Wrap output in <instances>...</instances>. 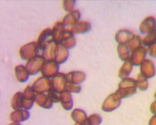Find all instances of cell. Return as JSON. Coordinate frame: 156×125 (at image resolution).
I'll return each instance as SVG.
<instances>
[{"label":"cell","instance_id":"1","mask_svg":"<svg viewBox=\"0 0 156 125\" xmlns=\"http://www.w3.org/2000/svg\"><path fill=\"white\" fill-rule=\"evenodd\" d=\"M136 81L134 79L126 78L122 79L119 84L118 89L115 93L120 98H125L136 93Z\"/></svg>","mask_w":156,"mask_h":125},{"label":"cell","instance_id":"2","mask_svg":"<svg viewBox=\"0 0 156 125\" xmlns=\"http://www.w3.org/2000/svg\"><path fill=\"white\" fill-rule=\"evenodd\" d=\"M39 48L36 42H32L24 45L20 48V56L24 61H29L37 56Z\"/></svg>","mask_w":156,"mask_h":125},{"label":"cell","instance_id":"3","mask_svg":"<svg viewBox=\"0 0 156 125\" xmlns=\"http://www.w3.org/2000/svg\"><path fill=\"white\" fill-rule=\"evenodd\" d=\"M46 61L42 56L37 55L28 61L25 67L29 75H34L41 71L42 67Z\"/></svg>","mask_w":156,"mask_h":125},{"label":"cell","instance_id":"4","mask_svg":"<svg viewBox=\"0 0 156 125\" xmlns=\"http://www.w3.org/2000/svg\"><path fill=\"white\" fill-rule=\"evenodd\" d=\"M32 88L37 94H44L51 89V80L46 77H41L35 81Z\"/></svg>","mask_w":156,"mask_h":125},{"label":"cell","instance_id":"5","mask_svg":"<svg viewBox=\"0 0 156 125\" xmlns=\"http://www.w3.org/2000/svg\"><path fill=\"white\" fill-rule=\"evenodd\" d=\"M59 64L55 61H46L41 69L42 75L47 78H53L58 74Z\"/></svg>","mask_w":156,"mask_h":125},{"label":"cell","instance_id":"6","mask_svg":"<svg viewBox=\"0 0 156 125\" xmlns=\"http://www.w3.org/2000/svg\"><path fill=\"white\" fill-rule=\"evenodd\" d=\"M121 101V98L116 94H111L105 99L102 104V110L106 112H112L119 106Z\"/></svg>","mask_w":156,"mask_h":125},{"label":"cell","instance_id":"7","mask_svg":"<svg viewBox=\"0 0 156 125\" xmlns=\"http://www.w3.org/2000/svg\"><path fill=\"white\" fill-rule=\"evenodd\" d=\"M66 83V75L62 72H58L54 76L51 80V88L58 93L61 94L65 90Z\"/></svg>","mask_w":156,"mask_h":125},{"label":"cell","instance_id":"8","mask_svg":"<svg viewBox=\"0 0 156 125\" xmlns=\"http://www.w3.org/2000/svg\"><path fill=\"white\" fill-rule=\"evenodd\" d=\"M23 93V108L29 110L32 108L35 102L36 94L32 86H28L25 88Z\"/></svg>","mask_w":156,"mask_h":125},{"label":"cell","instance_id":"9","mask_svg":"<svg viewBox=\"0 0 156 125\" xmlns=\"http://www.w3.org/2000/svg\"><path fill=\"white\" fill-rule=\"evenodd\" d=\"M147 50L145 47H139L132 52L129 58L130 61L133 65L138 66L140 65L146 57Z\"/></svg>","mask_w":156,"mask_h":125},{"label":"cell","instance_id":"10","mask_svg":"<svg viewBox=\"0 0 156 125\" xmlns=\"http://www.w3.org/2000/svg\"><path fill=\"white\" fill-rule=\"evenodd\" d=\"M156 30V20L153 17H146L139 27L140 32L143 34H149Z\"/></svg>","mask_w":156,"mask_h":125},{"label":"cell","instance_id":"11","mask_svg":"<svg viewBox=\"0 0 156 125\" xmlns=\"http://www.w3.org/2000/svg\"><path fill=\"white\" fill-rule=\"evenodd\" d=\"M135 37L133 32L129 30L122 29L117 32L115 38L119 44H127Z\"/></svg>","mask_w":156,"mask_h":125},{"label":"cell","instance_id":"12","mask_svg":"<svg viewBox=\"0 0 156 125\" xmlns=\"http://www.w3.org/2000/svg\"><path fill=\"white\" fill-rule=\"evenodd\" d=\"M57 44L53 40H51L42 50V56L46 61H54Z\"/></svg>","mask_w":156,"mask_h":125},{"label":"cell","instance_id":"13","mask_svg":"<svg viewBox=\"0 0 156 125\" xmlns=\"http://www.w3.org/2000/svg\"><path fill=\"white\" fill-rule=\"evenodd\" d=\"M81 14L78 9L73 10L66 14L62 19V23L65 26H73L76 25L80 19Z\"/></svg>","mask_w":156,"mask_h":125},{"label":"cell","instance_id":"14","mask_svg":"<svg viewBox=\"0 0 156 125\" xmlns=\"http://www.w3.org/2000/svg\"><path fill=\"white\" fill-rule=\"evenodd\" d=\"M141 75L146 78H151L155 75V67L154 63L150 59H145L140 64Z\"/></svg>","mask_w":156,"mask_h":125},{"label":"cell","instance_id":"15","mask_svg":"<svg viewBox=\"0 0 156 125\" xmlns=\"http://www.w3.org/2000/svg\"><path fill=\"white\" fill-rule=\"evenodd\" d=\"M60 44L68 50L71 49L76 46V38L70 30H65Z\"/></svg>","mask_w":156,"mask_h":125},{"label":"cell","instance_id":"16","mask_svg":"<svg viewBox=\"0 0 156 125\" xmlns=\"http://www.w3.org/2000/svg\"><path fill=\"white\" fill-rule=\"evenodd\" d=\"M51 39H53L52 30L49 28H47L43 30L40 33L37 41L39 49L43 50L47 44Z\"/></svg>","mask_w":156,"mask_h":125},{"label":"cell","instance_id":"17","mask_svg":"<svg viewBox=\"0 0 156 125\" xmlns=\"http://www.w3.org/2000/svg\"><path fill=\"white\" fill-rule=\"evenodd\" d=\"M92 28L91 24L88 21H79L71 27L69 30L73 34H85L88 32Z\"/></svg>","mask_w":156,"mask_h":125},{"label":"cell","instance_id":"18","mask_svg":"<svg viewBox=\"0 0 156 125\" xmlns=\"http://www.w3.org/2000/svg\"><path fill=\"white\" fill-rule=\"evenodd\" d=\"M85 79L86 74L82 71H72L66 74V81L68 83L79 84L83 83Z\"/></svg>","mask_w":156,"mask_h":125},{"label":"cell","instance_id":"19","mask_svg":"<svg viewBox=\"0 0 156 125\" xmlns=\"http://www.w3.org/2000/svg\"><path fill=\"white\" fill-rule=\"evenodd\" d=\"M69 51L61 44H58L54 61L58 64H63L68 59Z\"/></svg>","mask_w":156,"mask_h":125},{"label":"cell","instance_id":"20","mask_svg":"<svg viewBox=\"0 0 156 125\" xmlns=\"http://www.w3.org/2000/svg\"><path fill=\"white\" fill-rule=\"evenodd\" d=\"M65 30L62 22L58 21L54 24L52 29V38L54 42L60 44Z\"/></svg>","mask_w":156,"mask_h":125},{"label":"cell","instance_id":"21","mask_svg":"<svg viewBox=\"0 0 156 125\" xmlns=\"http://www.w3.org/2000/svg\"><path fill=\"white\" fill-rule=\"evenodd\" d=\"M29 116L30 114L28 110L20 109L12 112L10 114V119L15 123L23 122L29 119Z\"/></svg>","mask_w":156,"mask_h":125},{"label":"cell","instance_id":"22","mask_svg":"<svg viewBox=\"0 0 156 125\" xmlns=\"http://www.w3.org/2000/svg\"><path fill=\"white\" fill-rule=\"evenodd\" d=\"M35 102L40 107L45 109H51L53 103L48 95L44 94H36Z\"/></svg>","mask_w":156,"mask_h":125},{"label":"cell","instance_id":"23","mask_svg":"<svg viewBox=\"0 0 156 125\" xmlns=\"http://www.w3.org/2000/svg\"><path fill=\"white\" fill-rule=\"evenodd\" d=\"M61 105L65 110H71L73 107V98L71 94L67 91H63L60 94V100Z\"/></svg>","mask_w":156,"mask_h":125},{"label":"cell","instance_id":"24","mask_svg":"<svg viewBox=\"0 0 156 125\" xmlns=\"http://www.w3.org/2000/svg\"><path fill=\"white\" fill-rule=\"evenodd\" d=\"M71 117L76 123L84 125L87 119V114L84 110L81 109H75L71 113Z\"/></svg>","mask_w":156,"mask_h":125},{"label":"cell","instance_id":"25","mask_svg":"<svg viewBox=\"0 0 156 125\" xmlns=\"http://www.w3.org/2000/svg\"><path fill=\"white\" fill-rule=\"evenodd\" d=\"M15 73L17 81L20 82L24 83L28 79L29 74L26 67L22 65H19L15 67Z\"/></svg>","mask_w":156,"mask_h":125},{"label":"cell","instance_id":"26","mask_svg":"<svg viewBox=\"0 0 156 125\" xmlns=\"http://www.w3.org/2000/svg\"><path fill=\"white\" fill-rule=\"evenodd\" d=\"M23 93L17 92L12 97L11 101V105L15 110L22 109L23 108Z\"/></svg>","mask_w":156,"mask_h":125},{"label":"cell","instance_id":"27","mask_svg":"<svg viewBox=\"0 0 156 125\" xmlns=\"http://www.w3.org/2000/svg\"><path fill=\"white\" fill-rule=\"evenodd\" d=\"M133 68V64L130 61V60H127L125 61V63L122 65V68L119 71L118 76L122 79H126L127 76H129L131 73Z\"/></svg>","mask_w":156,"mask_h":125},{"label":"cell","instance_id":"28","mask_svg":"<svg viewBox=\"0 0 156 125\" xmlns=\"http://www.w3.org/2000/svg\"><path fill=\"white\" fill-rule=\"evenodd\" d=\"M117 52L120 59L122 61L129 60L131 52L127 46L126 44H119L117 47Z\"/></svg>","mask_w":156,"mask_h":125},{"label":"cell","instance_id":"29","mask_svg":"<svg viewBox=\"0 0 156 125\" xmlns=\"http://www.w3.org/2000/svg\"><path fill=\"white\" fill-rule=\"evenodd\" d=\"M141 39L138 35H135L134 38L127 44L126 45L131 53L134 50L141 46Z\"/></svg>","mask_w":156,"mask_h":125},{"label":"cell","instance_id":"30","mask_svg":"<svg viewBox=\"0 0 156 125\" xmlns=\"http://www.w3.org/2000/svg\"><path fill=\"white\" fill-rule=\"evenodd\" d=\"M102 118L98 114H92L88 117L84 125H99L101 123Z\"/></svg>","mask_w":156,"mask_h":125},{"label":"cell","instance_id":"31","mask_svg":"<svg viewBox=\"0 0 156 125\" xmlns=\"http://www.w3.org/2000/svg\"><path fill=\"white\" fill-rule=\"evenodd\" d=\"M142 42L145 46L149 47L156 42V30L147 34L143 40Z\"/></svg>","mask_w":156,"mask_h":125},{"label":"cell","instance_id":"32","mask_svg":"<svg viewBox=\"0 0 156 125\" xmlns=\"http://www.w3.org/2000/svg\"><path fill=\"white\" fill-rule=\"evenodd\" d=\"M147 78L141 74H139L137 77L136 84L139 89L141 90H145L148 87V82Z\"/></svg>","mask_w":156,"mask_h":125},{"label":"cell","instance_id":"33","mask_svg":"<svg viewBox=\"0 0 156 125\" xmlns=\"http://www.w3.org/2000/svg\"><path fill=\"white\" fill-rule=\"evenodd\" d=\"M81 90V87L79 84L71 83H66V86H65V90L67 91L68 92H72L73 93H79Z\"/></svg>","mask_w":156,"mask_h":125},{"label":"cell","instance_id":"34","mask_svg":"<svg viewBox=\"0 0 156 125\" xmlns=\"http://www.w3.org/2000/svg\"><path fill=\"white\" fill-rule=\"evenodd\" d=\"M47 95L50 98V100L54 102V103H58L60 102V94H58L53 89H51L49 90L47 92Z\"/></svg>","mask_w":156,"mask_h":125},{"label":"cell","instance_id":"35","mask_svg":"<svg viewBox=\"0 0 156 125\" xmlns=\"http://www.w3.org/2000/svg\"><path fill=\"white\" fill-rule=\"evenodd\" d=\"M76 1H62V7L63 9L68 12H71L73 10V8L76 5Z\"/></svg>","mask_w":156,"mask_h":125},{"label":"cell","instance_id":"36","mask_svg":"<svg viewBox=\"0 0 156 125\" xmlns=\"http://www.w3.org/2000/svg\"><path fill=\"white\" fill-rule=\"evenodd\" d=\"M147 52L150 56L156 58V42L149 47Z\"/></svg>","mask_w":156,"mask_h":125},{"label":"cell","instance_id":"37","mask_svg":"<svg viewBox=\"0 0 156 125\" xmlns=\"http://www.w3.org/2000/svg\"><path fill=\"white\" fill-rule=\"evenodd\" d=\"M151 112L154 114H156V101L154 102L151 105Z\"/></svg>","mask_w":156,"mask_h":125},{"label":"cell","instance_id":"38","mask_svg":"<svg viewBox=\"0 0 156 125\" xmlns=\"http://www.w3.org/2000/svg\"><path fill=\"white\" fill-rule=\"evenodd\" d=\"M149 125H156V114L151 118L149 123Z\"/></svg>","mask_w":156,"mask_h":125},{"label":"cell","instance_id":"39","mask_svg":"<svg viewBox=\"0 0 156 125\" xmlns=\"http://www.w3.org/2000/svg\"><path fill=\"white\" fill-rule=\"evenodd\" d=\"M9 125H21V124H20L19 123H15V122H14V123H10V124Z\"/></svg>","mask_w":156,"mask_h":125},{"label":"cell","instance_id":"40","mask_svg":"<svg viewBox=\"0 0 156 125\" xmlns=\"http://www.w3.org/2000/svg\"><path fill=\"white\" fill-rule=\"evenodd\" d=\"M81 125V124H78V123H76V125Z\"/></svg>","mask_w":156,"mask_h":125},{"label":"cell","instance_id":"41","mask_svg":"<svg viewBox=\"0 0 156 125\" xmlns=\"http://www.w3.org/2000/svg\"><path fill=\"white\" fill-rule=\"evenodd\" d=\"M154 97H155V98H156V93H155V94H154Z\"/></svg>","mask_w":156,"mask_h":125}]
</instances>
